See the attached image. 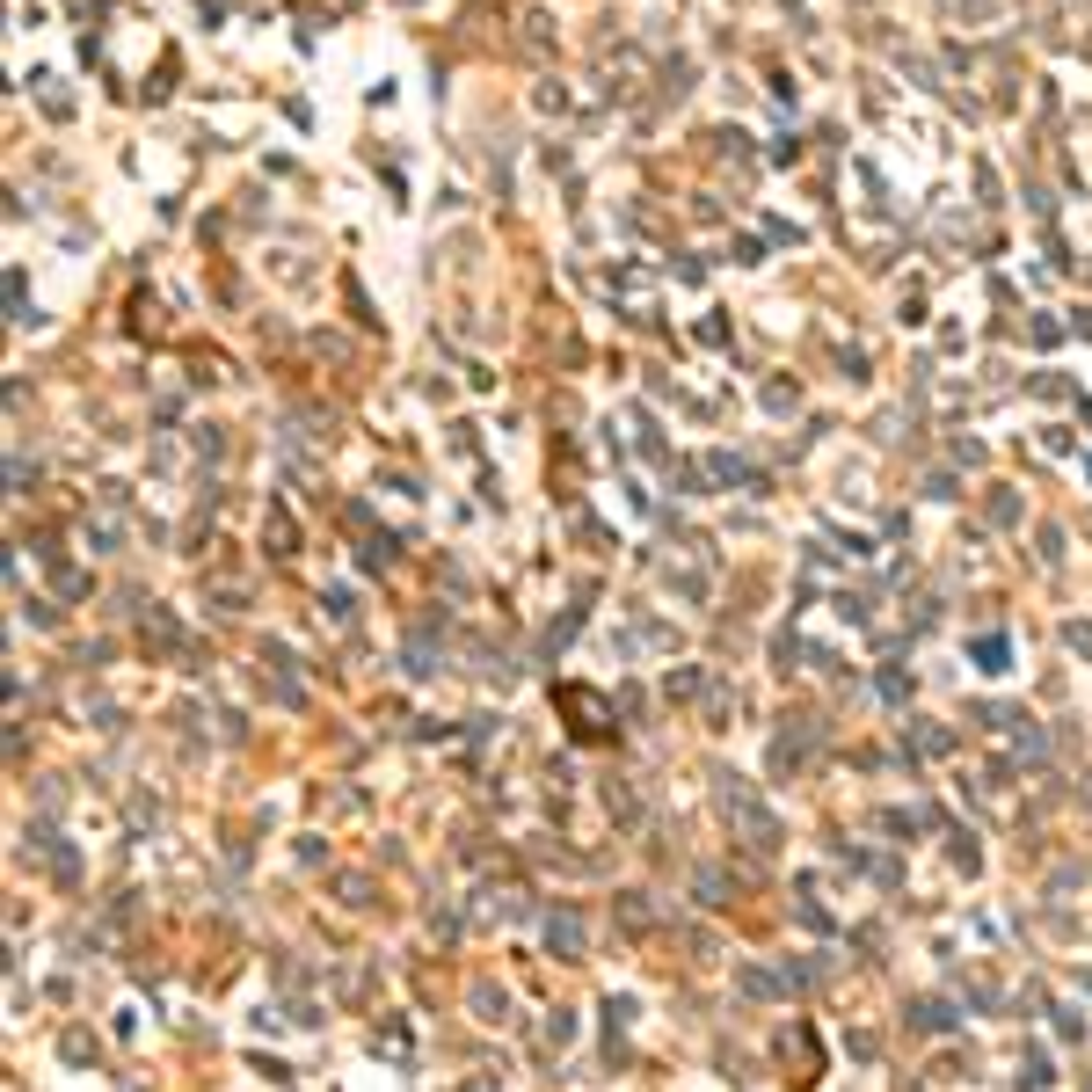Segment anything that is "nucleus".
<instances>
[{
    "instance_id": "1",
    "label": "nucleus",
    "mask_w": 1092,
    "mask_h": 1092,
    "mask_svg": "<svg viewBox=\"0 0 1092 1092\" xmlns=\"http://www.w3.org/2000/svg\"><path fill=\"white\" fill-rule=\"evenodd\" d=\"M714 801H721V816H728V823L743 830V845H758V852H772V845H779L772 809H765V801L750 794V787H743L736 772H721V779H714Z\"/></svg>"
},
{
    "instance_id": "2",
    "label": "nucleus",
    "mask_w": 1092,
    "mask_h": 1092,
    "mask_svg": "<svg viewBox=\"0 0 1092 1092\" xmlns=\"http://www.w3.org/2000/svg\"><path fill=\"white\" fill-rule=\"evenodd\" d=\"M809 736H816V721L779 728V736H772V772H801V758H809Z\"/></svg>"
},
{
    "instance_id": "3",
    "label": "nucleus",
    "mask_w": 1092,
    "mask_h": 1092,
    "mask_svg": "<svg viewBox=\"0 0 1092 1092\" xmlns=\"http://www.w3.org/2000/svg\"><path fill=\"white\" fill-rule=\"evenodd\" d=\"M546 947L561 961H583V918L576 910H554V918H546Z\"/></svg>"
},
{
    "instance_id": "4",
    "label": "nucleus",
    "mask_w": 1092,
    "mask_h": 1092,
    "mask_svg": "<svg viewBox=\"0 0 1092 1092\" xmlns=\"http://www.w3.org/2000/svg\"><path fill=\"white\" fill-rule=\"evenodd\" d=\"M910 1027H925V1034H940V1027H954V1012H947V1005H932V998H925V1005H910Z\"/></svg>"
},
{
    "instance_id": "5",
    "label": "nucleus",
    "mask_w": 1092,
    "mask_h": 1092,
    "mask_svg": "<svg viewBox=\"0 0 1092 1092\" xmlns=\"http://www.w3.org/2000/svg\"><path fill=\"white\" fill-rule=\"evenodd\" d=\"M474 1005H481V1020H503V991H488V983L474 991Z\"/></svg>"
},
{
    "instance_id": "6",
    "label": "nucleus",
    "mask_w": 1092,
    "mask_h": 1092,
    "mask_svg": "<svg viewBox=\"0 0 1092 1092\" xmlns=\"http://www.w3.org/2000/svg\"><path fill=\"white\" fill-rule=\"evenodd\" d=\"M699 903H728V881L721 874H699Z\"/></svg>"
},
{
    "instance_id": "7",
    "label": "nucleus",
    "mask_w": 1092,
    "mask_h": 1092,
    "mask_svg": "<svg viewBox=\"0 0 1092 1092\" xmlns=\"http://www.w3.org/2000/svg\"><path fill=\"white\" fill-rule=\"evenodd\" d=\"M976 663L983 670H1005V641H976Z\"/></svg>"
}]
</instances>
